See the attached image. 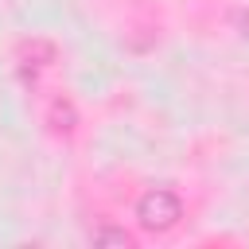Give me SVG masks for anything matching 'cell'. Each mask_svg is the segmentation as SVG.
I'll list each match as a JSON object with an SVG mask.
<instances>
[{
  "mask_svg": "<svg viewBox=\"0 0 249 249\" xmlns=\"http://www.w3.org/2000/svg\"><path fill=\"white\" fill-rule=\"evenodd\" d=\"M93 241H113V245H132V233H124V230H109V226H101V230H93Z\"/></svg>",
  "mask_w": 249,
  "mask_h": 249,
  "instance_id": "3957f363",
  "label": "cell"
},
{
  "mask_svg": "<svg viewBox=\"0 0 249 249\" xmlns=\"http://www.w3.org/2000/svg\"><path fill=\"white\" fill-rule=\"evenodd\" d=\"M47 121H51L54 132H74V105L70 101H54L51 113H47Z\"/></svg>",
  "mask_w": 249,
  "mask_h": 249,
  "instance_id": "7a4b0ae2",
  "label": "cell"
},
{
  "mask_svg": "<svg viewBox=\"0 0 249 249\" xmlns=\"http://www.w3.org/2000/svg\"><path fill=\"white\" fill-rule=\"evenodd\" d=\"M179 218H183V202H179V195L167 191V187H152V191H144L140 202H136V222H140L148 233H167V230L179 226Z\"/></svg>",
  "mask_w": 249,
  "mask_h": 249,
  "instance_id": "6da1fadb",
  "label": "cell"
}]
</instances>
